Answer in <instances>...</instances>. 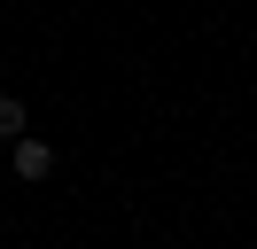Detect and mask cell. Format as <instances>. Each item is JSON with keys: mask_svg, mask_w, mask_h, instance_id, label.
I'll return each instance as SVG.
<instances>
[{"mask_svg": "<svg viewBox=\"0 0 257 249\" xmlns=\"http://www.w3.org/2000/svg\"><path fill=\"white\" fill-rule=\"evenodd\" d=\"M47 171H55V148H47L39 133H24V140H16V179H47Z\"/></svg>", "mask_w": 257, "mask_h": 249, "instance_id": "6da1fadb", "label": "cell"}, {"mask_svg": "<svg viewBox=\"0 0 257 249\" xmlns=\"http://www.w3.org/2000/svg\"><path fill=\"white\" fill-rule=\"evenodd\" d=\"M24 133H32V109L16 93H0V140H24Z\"/></svg>", "mask_w": 257, "mask_h": 249, "instance_id": "7a4b0ae2", "label": "cell"}]
</instances>
